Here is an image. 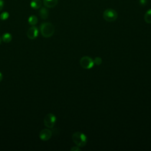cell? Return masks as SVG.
Listing matches in <instances>:
<instances>
[{
  "instance_id": "1",
  "label": "cell",
  "mask_w": 151,
  "mask_h": 151,
  "mask_svg": "<svg viewBox=\"0 0 151 151\" xmlns=\"http://www.w3.org/2000/svg\"><path fill=\"white\" fill-rule=\"evenodd\" d=\"M40 32L41 35L45 38L51 37L55 31L54 26L50 22H43L40 25Z\"/></svg>"
},
{
  "instance_id": "2",
  "label": "cell",
  "mask_w": 151,
  "mask_h": 151,
  "mask_svg": "<svg viewBox=\"0 0 151 151\" xmlns=\"http://www.w3.org/2000/svg\"><path fill=\"white\" fill-rule=\"evenodd\" d=\"M72 139L73 142L78 147H84L87 142L86 136L80 132H76L73 133Z\"/></svg>"
},
{
  "instance_id": "3",
  "label": "cell",
  "mask_w": 151,
  "mask_h": 151,
  "mask_svg": "<svg viewBox=\"0 0 151 151\" xmlns=\"http://www.w3.org/2000/svg\"><path fill=\"white\" fill-rule=\"evenodd\" d=\"M103 18L107 22H113L117 18V12L113 9H107L103 12Z\"/></svg>"
},
{
  "instance_id": "4",
  "label": "cell",
  "mask_w": 151,
  "mask_h": 151,
  "mask_svg": "<svg viewBox=\"0 0 151 151\" xmlns=\"http://www.w3.org/2000/svg\"><path fill=\"white\" fill-rule=\"evenodd\" d=\"M80 65L85 69L92 68L94 64V60L88 56H84L80 60Z\"/></svg>"
},
{
  "instance_id": "5",
  "label": "cell",
  "mask_w": 151,
  "mask_h": 151,
  "mask_svg": "<svg viewBox=\"0 0 151 151\" xmlns=\"http://www.w3.org/2000/svg\"><path fill=\"white\" fill-rule=\"evenodd\" d=\"M56 122V117L52 113H48L46 114L44 119V125L50 129H51L54 127Z\"/></svg>"
},
{
  "instance_id": "6",
  "label": "cell",
  "mask_w": 151,
  "mask_h": 151,
  "mask_svg": "<svg viewBox=\"0 0 151 151\" xmlns=\"http://www.w3.org/2000/svg\"><path fill=\"white\" fill-rule=\"evenodd\" d=\"M52 136V132L48 129H44L40 132V138L43 141L49 140Z\"/></svg>"
},
{
  "instance_id": "7",
  "label": "cell",
  "mask_w": 151,
  "mask_h": 151,
  "mask_svg": "<svg viewBox=\"0 0 151 151\" xmlns=\"http://www.w3.org/2000/svg\"><path fill=\"white\" fill-rule=\"evenodd\" d=\"M27 35L28 38L31 40L35 39L38 35V29L35 26L33 25L28 29Z\"/></svg>"
},
{
  "instance_id": "8",
  "label": "cell",
  "mask_w": 151,
  "mask_h": 151,
  "mask_svg": "<svg viewBox=\"0 0 151 151\" xmlns=\"http://www.w3.org/2000/svg\"><path fill=\"white\" fill-rule=\"evenodd\" d=\"M43 4L47 8H53L58 4V0H43Z\"/></svg>"
},
{
  "instance_id": "9",
  "label": "cell",
  "mask_w": 151,
  "mask_h": 151,
  "mask_svg": "<svg viewBox=\"0 0 151 151\" xmlns=\"http://www.w3.org/2000/svg\"><path fill=\"white\" fill-rule=\"evenodd\" d=\"M42 1L41 0H32L30 2V6L34 9H39L41 7Z\"/></svg>"
},
{
  "instance_id": "10",
  "label": "cell",
  "mask_w": 151,
  "mask_h": 151,
  "mask_svg": "<svg viewBox=\"0 0 151 151\" xmlns=\"http://www.w3.org/2000/svg\"><path fill=\"white\" fill-rule=\"evenodd\" d=\"M48 11L45 7H42L39 11V15L42 19H47L48 17Z\"/></svg>"
},
{
  "instance_id": "11",
  "label": "cell",
  "mask_w": 151,
  "mask_h": 151,
  "mask_svg": "<svg viewBox=\"0 0 151 151\" xmlns=\"http://www.w3.org/2000/svg\"><path fill=\"white\" fill-rule=\"evenodd\" d=\"M28 22L29 25H31L32 26L35 25L38 22V18L35 15H32L29 17V18L28 19Z\"/></svg>"
},
{
  "instance_id": "12",
  "label": "cell",
  "mask_w": 151,
  "mask_h": 151,
  "mask_svg": "<svg viewBox=\"0 0 151 151\" xmlns=\"http://www.w3.org/2000/svg\"><path fill=\"white\" fill-rule=\"evenodd\" d=\"M2 40L4 42H6V43L9 42L12 40V35H11V34L8 33V32H6V33L2 35Z\"/></svg>"
},
{
  "instance_id": "13",
  "label": "cell",
  "mask_w": 151,
  "mask_h": 151,
  "mask_svg": "<svg viewBox=\"0 0 151 151\" xmlns=\"http://www.w3.org/2000/svg\"><path fill=\"white\" fill-rule=\"evenodd\" d=\"M144 19L147 24H151V9L147 10L144 15Z\"/></svg>"
},
{
  "instance_id": "14",
  "label": "cell",
  "mask_w": 151,
  "mask_h": 151,
  "mask_svg": "<svg viewBox=\"0 0 151 151\" xmlns=\"http://www.w3.org/2000/svg\"><path fill=\"white\" fill-rule=\"evenodd\" d=\"M9 16V13L6 11H5V12H3L2 13H1V14L0 15V18L1 20L5 21L8 18Z\"/></svg>"
},
{
  "instance_id": "15",
  "label": "cell",
  "mask_w": 151,
  "mask_h": 151,
  "mask_svg": "<svg viewBox=\"0 0 151 151\" xmlns=\"http://www.w3.org/2000/svg\"><path fill=\"white\" fill-rule=\"evenodd\" d=\"M94 64H96V65H100L101 63H102V60L100 57H96L94 59Z\"/></svg>"
},
{
  "instance_id": "16",
  "label": "cell",
  "mask_w": 151,
  "mask_h": 151,
  "mask_svg": "<svg viewBox=\"0 0 151 151\" xmlns=\"http://www.w3.org/2000/svg\"><path fill=\"white\" fill-rule=\"evenodd\" d=\"M70 150H71V151H80V149L78 146H73V147H71Z\"/></svg>"
},
{
  "instance_id": "17",
  "label": "cell",
  "mask_w": 151,
  "mask_h": 151,
  "mask_svg": "<svg viewBox=\"0 0 151 151\" xmlns=\"http://www.w3.org/2000/svg\"><path fill=\"white\" fill-rule=\"evenodd\" d=\"M139 4L141 6H145L147 4V0H139Z\"/></svg>"
},
{
  "instance_id": "18",
  "label": "cell",
  "mask_w": 151,
  "mask_h": 151,
  "mask_svg": "<svg viewBox=\"0 0 151 151\" xmlns=\"http://www.w3.org/2000/svg\"><path fill=\"white\" fill-rule=\"evenodd\" d=\"M4 6V0H0V11H1Z\"/></svg>"
},
{
  "instance_id": "19",
  "label": "cell",
  "mask_w": 151,
  "mask_h": 151,
  "mask_svg": "<svg viewBox=\"0 0 151 151\" xmlns=\"http://www.w3.org/2000/svg\"><path fill=\"white\" fill-rule=\"evenodd\" d=\"M2 78H3L2 74V73L0 72V82L2 81Z\"/></svg>"
},
{
  "instance_id": "20",
  "label": "cell",
  "mask_w": 151,
  "mask_h": 151,
  "mask_svg": "<svg viewBox=\"0 0 151 151\" xmlns=\"http://www.w3.org/2000/svg\"><path fill=\"white\" fill-rule=\"evenodd\" d=\"M1 41H2V37H0V44H1Z\"/></svg>"
}]
</instances>
